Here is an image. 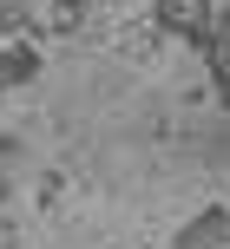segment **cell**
Instances as JSON below:
<instances>
[{
	"instance_id": "obj_3",
	"label": "cell",
	"mask_w": 230,
	"mask_h": 249,
	"mask_svg": "<svg viewBox=\"0 0 230 249\" xmlns=\"http://www.w3.org/2000/svg\"><path fill=\"white\" fill-rule=\"evenodd\" d=\"M178 249H230V210L211 203L204 216H191V223L178 230Z\"/></svg>"
},
{
	"instance_id": "obj_5",
	"label": "cell",
	"mask_w": 230,
	"mask_h": 249,
	"mask_svg": "<svg viewBox=\"0 0 230 249\" xmlns=\"http://www.w3.org/2000/svg\"><path fill=\"white\" fill-rule=\"evenodd\" d=\"M26 26H33V0H0V46L20 39Z\"/></svg>"
},
{
	"instance_id": "obj_4",
	"label": "cell",
	"mask_w": 230,
	"mask_h": 249,
	"mask_svg": "<svg viewBox=\"0 0 230 249\" xmlns=\"http://www.w3.org/2000/svg\"><path fill=\"white\" fill-rule=\"evenodd\" d=\"M92 0H46V33H86Z\"/></svg>"
},
{
	"instance_id": "obj_6",
	"label": "cell",
	"mask_w": 230,
	"mask_h": 249,
	"mask_svg": "<svg viewBox=\"0 0 230 249\" xmlns=\"http://www.w3.org/2000/svg\"><path fill=\"white\" fill-rule=\"evenodd\" d=\"M59 190H66V177H39V184H33V197H39V210H53V203H59Z\"/></svg>"
},
{
	"instance_id": "obj_1",
	"label": "cell",
	"mask_w": 230,
	"mask_h": 249,
	"mask_svg": "<svg viewBox=\"0 0 230 249\" xmlns=\"http://www.w3.org/2000/svg\"><path fill=\"white\" fill-rule=\"evenodd\" d=\"M211 13H217V0H152V26L158 33H184V39L204 33Z\"/></svg>"
},
{
	"instance_id": "obj_2",
	"label": "cell",
	"mask_w": 230,
	"mask_h": 249,
	"mask_svg": "<svg viewBox=\"0 0 230 249\" xmlns=\"http://www.w3.org/2000/svg\"><path fill=\"white\" fill-rule=\"evenodd\" d=\"M39 66H46V53H39L33 39H7V46H0V92L7 86H33Z\"/></svg>"
}]
</instances>
